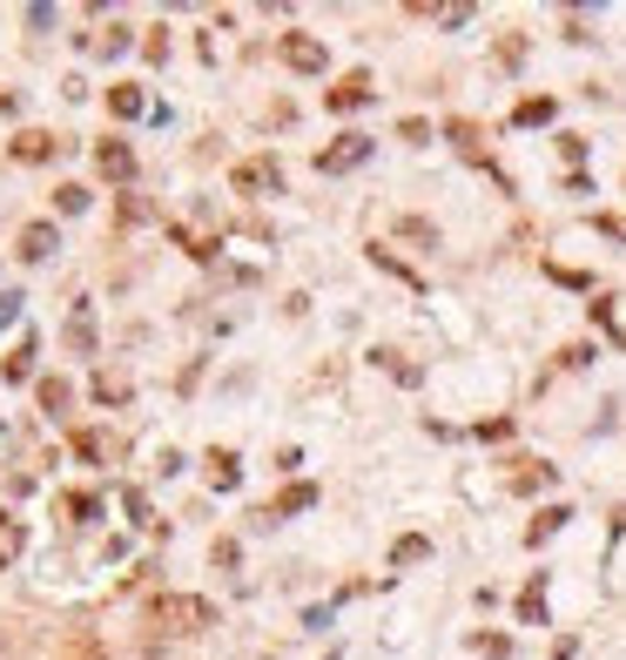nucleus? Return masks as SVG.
Masks as SVG:
<instances>
[{"mask_svg":"<svg viewBox=\"0 0 626 660\" xmlns=\"http://www.w3.org/2000/svg\"><path fill=\"white\" fill-rule=\"evenodd\" d=\"M310 506H317V485H310V478H297V485H284V492H277L270 506H256V513H249V526H284L290 513H310Z\"/></svg>","mask_w":626,"mask_h":660,"instance_id":"nucleus-5","label":"nucleus"},{"mask_svg":"<svg viewBox=\"0 0 626 660\" xmlns=\"http://www.w3.org/2000/svg\"><path fill=\"white\" fill-rule=\"evenodd\" d=\"M560 155L566 162H586V135H560Z\"/></svg>","mask_w":626,"mask_h":660,"instance_id":"nucleus-38","label":"nucleus"},{"mask_svg":"<svg viewBox=\"0 0 626 660\" xmlns=\"http://www.w3.org/2000/svg\"><path fill=\"white\" fill-rule=\"evenodd\" d=\"M229 189H236V196H277V189H284V162H277V155H249V162H236Z\"/></svg>","mask_w":626,"mask_h":660,"instance_id":"nucleus-4","label":"nucleus"},{"mask_svg":"<svg viewBox=\"0 0 626 660\" xmlns=\"http://www.w3.org/2000/svg\"><path fill=\"white\" fill-rule=\"evenodd\" d=\"M21 546H28V519H14L8 506H0V566H14Z\"/></svg>","mask_w":626,"mask_h":660,"instance_id":"nucleus-17","label":"nucleus"},{"mask_svg":"<svg viewBox=\"0 0 626 660\" xmlns=\"http://www.w3.org/2000/svg\"><path fill=\"white\" fill-rule=\"evenodd\" d=\"M479 439H492V445H499V439H512V419H485V425H479Z\"/></svg>","mask_w":626,"mask_h":660,"instance_id":"nucleus-39","label":"nucleus"},{"mask_svg":"<svg viewBox=\"0 0 626 660\" xmlns=\"http://www.w3.org/2000/svg\"><path fill=\"white\" fill-rule=\"evenodd\" d=\"M61 513H68L74 526H88V519H102V492H61Z\"/></svg>","mask_w":626,"mask_h":660,"instance_id":"nucleus-19","label":"nucleus"},{"mask_svg":"<svg viewBox=\"0 0 626 660\" xmlns=\"http://www.w3.org/2000/svg\"><path fill=\"white\" fill-rule=\"evenodd\" d=\"M209 559H216V566H236V559H243V546H236V539H216V546H209Z\"/></svg>","mask_w":626,"mask_h":660,"instance_id":"nucleus-35","label":"nucleus"},{"mask_svg":"<svg viewBox=\"0 0 626 660\" xmlns=\"http://www.w3.org/2000/svg\"><path fill=\"white\" fill-rule=\"evenodd\" d=\"M61 660H109V653H102V640H95V633H74Z\"/></svg>","mask_w":626,"mask_h":660,"instance_id":"nucleus-29","label":"nucleus"},{"mask_svg":"<svg viewBox=\"0 0 626 660\" xmlns=\"http://www.w3.org/2000/svg\"><path fill=\"white\" fill-rule=\"evenodd\" d=\"M21 303H28L21 290H0V330H8V323H21Z\"/></svg>","mask_w":626,"mask_h":660,"instance_id":"nucleus-34","label":"nucleus"},{"mask_svg":"<svg viewBox=\"0 0 626 660\" xmlns=\"http://www.w3.org/2000/svg\"><path fill=\"white\" fill-rule=\"evenodd\" d=\"M34 398H41V411H48V419H61V411L74 404V391H68L61 378H41V391H34Z\"/></svg>","mask_w":626,"mask_h":660,"instance_id":"nucleus-23","label":"nucleus"},{"mask_svg":"<svg viewBox=\"0 0 626 660\" xmlns=\"http://www.w3.org/2000/svg\"><path fill=\"white\" fill-rule=\"evenodd\" d=\"M122 506H129V519H135L142 533H168V526H162V519L148 513V499H142V492H135V485H122Z\"/></svg>","mask_w":626,"mask_h":660,"instance_id":"nucleus-22","label":"nucleus"},{"mask_svg":"<svg viewBox=\"0 0 626 660\" xmlns=\"http://www.w3.org/2000/svg\"><path fill=\"white\" fill-rule=\"evenodd\" d=\"M74 452H81V458H88V465H109V458H115V452H122V445H115V439H109V432H102V425H88V432H74Z\"/></svg>","mask_w":626,"mask_h":660,"instance_id":"nucleus-14","label":"nucleus"},{"mask_svg":"<svg viewBox=\"0 0 626 660\" xmlns=\"http://www.w3.org/2000/svg\"><path fill=\"white\" fill-rule=\"evenodd\" d=\"M492 61L512 74V68H525V34H499V48H492Z\"/></svg>","mask_w":626,"mask_h":660,"instance_id":"nucleus-25","label":"nucleus"},{"mask_svg":"<svg viewBox=\"0 0 626 660\" xmlns=\"http://www.w3.org/2000/svg\"><path fill=\"white\" fill-rule=\"evenodd\" d=\"M54 250H61V229H54L48 216H41V223H28V229H21V243H14V257H21V264H48Z\"/></svg>","mask_w":626,"mask_h":660,"instance_id":"nucleus-9","label":"nucleus"},{"mask_svg":"<svg viewBox=\"0 0 626 660\" xmlns=\"http://www.w3.org/2000/svg\"><path fill=\"white\" fill-rule=\"evenodd\" d=\"M68 351L95 358V310H88V303H74V317H68Z\"/></svg>","mask_w":626,"mask_h":660,"instance_id":"nucleus-15","label":"nucleus"},{"mask_svg":"<svg viewBox=\"0 0 626 660\" xmlns=\"http://www.w3.org/2000/svg\"><path fill=\"white\" fill-rule=\"evenodd\" d=\"M566 519H573V506H546L540 519H532V526H525V546H546V539H553V533H560Z\"/></svg>","mask_w":626,"mask_h":660,"instance_id":"nucleus-20","label":"nucleus"},{"mask_svg":"<svg viewBox=\"0 0 626 660\" xmlns=\"http://www.w3.org/2000/svg\"><path fill=\"white\" fill-rule=\"evenodd\" d=\"M398 135H404V142H431V122H418V115H411V122H398Z\"/></svg>","mask_w":626,"mask_h":660,"instance_id":"nucleus-37","label":"nucleus"},{"mask_svg":"<svg viewBox=\"0 0 626 660\" xmlns=\"http://www.w3.org/2000/svg\"><path fill=\"white\" fill-rule=\"evenodd\" d=\"M34 358H41V338H21L8 358H0V384H28L34 378Z\"/></svg>","mask_w":626,"mask_h":660,"instance_id":"nucleus-11","label":"nucleus"},{"mask_svg":"<svg viewBox=\"0 0 626 660\" xmlns=\"http://www.w3.org/2000/svg\"><path fill=\"white\" fill-rule=\"evenodd\" d=\"M586 364H593V344H566L560 351V371H586Z\"/></svg>","mask_w":626,"mask_h":660,"instance_id":"nucleus-33","label":"nucleus"},{"mask_svg":"<svg viewBox=\"0 0 626 660\" xmlns=\"http://www.w3.org/2000/svg\"><path fill=\"white\" fill-rule=\"evenodd\" d=\"M560 478V465H546V458H512V492H546Z\"/></svg>","mask_w":626,"mask_h":660,"instance_id":"nucleus-13","label":"nucleus"},{"mask_svg":"<svg viewBox=\"0 0 626 660\" xmlns=\"http://www.w3.org/2000/svg\"><path fill=\"white\" fill-rule=\"evenodd\" d=\"M203 627H216V607L203 594H155L148 600V633H162V640H189Z\"/></svg>","mask_w":626,"mask_h":660,"instance_id":"nucleus-1","label":"nucleus"},{"mask_svg":"<svg viewBox=\"0 0 626 660\" xmlns=\"http://www.w3.org/2000/svg\"><path fill=\"white\" fill-rule=\"evenodd\" d=\"M95 398H102V404H129V378H109V371H102V378H95Z\"/></svg>","mask_w":626,"mask_h":660,"instance_id":"nucleus-30","label":"nucleus"},{"mask_svg":"<svg viewBox=\"0 0 626 660\" xmlns=\"http://www.w3.org/2000/svg\"><path fill=\"white\" fill-rule=\"evenodd\" d=\"M277 61H284L290 74H324V68H330V48H324L317 34H304V28H290V34H277Z\"/></svg>","mask_w":626,"mask_h":660,"instance_id":"nucleus-3","label":"nucleus"},{"mask_svg":"<svg viewBox=\"0 0 626 660\" xmlns=\"http://www.w3.org/2000/svg\"><path fill=\"white\" fill-rule=\"evenodd\" d=\"M472 647H479L485 660H512V640H505V633H472Z\"/></svg>","mask_w":626,"mask_h":660,"instance_id":"nucleus-31","label":"nucleus"},{"mask_svg":"<svg viewBox=\"0 0 626 660\" xmlns=\"http://www.w3.org/2000/svg\"><path fill=\"white\" fill-rule=\"evenodd\" d=\"M418 559H431V539H424V533H404V539L391 546V566H418Z\"/></svg>","mask_w":626,"mask_h":660,"instance_id":"nucleus-24","label":"nucleus"},{"mask_svg":"<svg viewBox=\"0 0 626 660\" xmlns=\"http://www.w3.org/2000/svg\"><path fill=\"white\" fill-rule=\"evenodd\" d=\"M553 115H560V102H553V95H525V102L512 109V122H519V128H546Z\"/></svg>","mask_w":626,"mask_h":660,"instance_id":"nucleus-18","label":"nucleus"},{"mask_svg":"<svg viewBox=\"0 0 626 660\" xmlns=\"http://www.w3.org/2000/svg\"><path fill=\"white\" fill-rule=\"evenodd\" d=\"M61 148H68V142H61L54 128H21V135L8 142V155H14V162H28V169H41V162H54Z\"/></svg>","mask_w":626,"mask_h":660,"instance_id":"nucleus-7","label":"nucleus"},{"mask_svg":"<svg viewBox=\"0 0 626 660\" xmlns=\"http://www.w3.org/2000/svg\"><path fill=\"white\" fill-rule=\"evenodd\" d=\"M593 229H606L613 243H626V223H619V216H593Z\"/></svg>","mask_w":626,"mask_h":660,"instance_id":"nucleus-40","label":"nucleus"},{"mask_svg":"<svg viewBox=\"0 0 626 660\" xmlns=\"http://www.w3.org/2000/svg\"><path fill=\"white\" fill-rule=\"evenodd\" d=\"M95 169H102L109 183H122V189H129V183H135V148H129L122 135H109V142H95Z\"/></svg>","mask_w":626,"mask_h":660,"instance_id":"nucleus-8","label":"nucleus"},{"mask_svg":"<svg viewBox=\"0 0 626 660\" xmlns=\"http://www.w3.org/2000/svg\"><path fill=\"white\" fill-rule=\"evenodd\" d=\"M129 34H135V28H122V21H109V34H95V48H102V54H122V48H129Z\"/></svg>","mask_w":626,"mask_h":660,"instance_id":"nucleus-32","label":"nucleus"},{"mask_svg":"<svg viewBox=\"0 0 626 660\" xmlns=\"http://www.w3.org/2000/svg\"><path fill=\"white\" fill-rule=\"evenodd\" d=\"M54 209H61V216H81V209H88V189H81V183H61V189H54Z\"/></svg>","mask_w":626,"mask_h":660,"instance_id":"nucleus-27","label":"nucleus"},{"mask_svg":"<svg viewBox=\"0 0 626 660\" xmlns=\"http://www.w3.org/2000/svg\"><path fill=\"white\" fill-rule=\"evenodd\" d=\"M365 102H378V81H371L365 68L343 74L337 89H324V109H330V115H350V109H365Z\"/></svg>","mask_w":626,"mask_h":660,"instance_id":"nucleus-6","label":"nucleus"},{"mask_svg":"<svg viewBox=\"0 0 626 660\" xmlns=\"http://www.w3.org/2000/svg\"><path fill=\"white\" fill-rule=\"evenodd\" d=\"M142 54H148V61H168V34H162V28H155V34H148V41H142Z\"/></svg>","mask_w":626,"mask_h":660,"instance_id":"nucleus-36","label":"nucleus"},{"mask_svg":"<svg viewBox=\"0 0 626 660\" xmlns=\"http://www.w3.org/2000/svg\"><path fill=\"white\" fill-rule=\"evenodd\" d=\"M398 236H411V243H424V250H438V229H431L424 216H398Z\"/></svg>","mask_w":626,"mask_h":660,"instance_id":"nucleus-26","label":"nucleus"},{"mask_svg":"<svg viewBox=\"0 0 626 660\" xmlns=\"http://www.w3.org/2000/svg\"><path fill=\"white\" fill-rule=\"evenodd\" d=\"M371 358H378V364H384V371H391L398 384H418V378H424V371H418V364H404L398 351H371Z\"/></svg>","mask_w":626,"mask_h":660,"instance_id":"nucleus-28","label":"nucleus"},{"mask_svg":"<svg viewBox=\"0 0 626 660\" xmlns=\"http://www.w3.org/2000/svg\"><path fill=\"white\" fill-rule=\"evenodd\" d=\"M519 620L525 627H546V573H532L525 594H519Z\"/></svg>","mask_w":626,"mask_h":660,"instance_id":"nucleus-16","label":"nucleus"},{"mask_svg":"<svg viewBox=\"0 0 626 660\" xmlns=\"http://www.w3.org/2000/svg\"><path fill=\"white\" fill-rule=\"evenodd\" d=\"M168 243H183L196 264H216V257H223V236H203V229H189V223H168Z\"/></svg>","mask_w":626,"mask_h":660,"instance_id":"nucleus-12","label":"nucleus"},{"mask_svg":"<svg viewBox=\"0 0 626 660\" xmlns=\"http://www.w3.org/2000/svg\"><path fill=\"white\" fill-rule=\"evenodd\" d=\"M109 109H115L122 122H135V115H148V102H142V89H135V81H115V89H109Z\"/></svg>","mask_w":626,"mask_h":660,"instance_id":"nucleus-21","label":"nucleus"},{"mask_svg":"<svg viewBox=\"0 0 626 660\" xmlns=\"http://www.w3.org/2000/svg\"><path fill=\"white\" fill-rule=\"evenodd\" d=\"M203 472H209V485H216V492H236V485H243V458H236L229 445H209Z\"/></svg>","mask_w":626,"mask_h":660,"instance_id":"nucleus-10","label":"nucleus"},{"mask_svg":"<svg viewBox=\"0 0 626 660\" xmlns=\"http://www.w3.org/2000/svg\"><path fill=\"white\" fill-rule=\"evenodd\" d=\"M371 148H378V142H371V135H357V128H350V135H337L330 148H317V176H350V169H365Z\"/></svg>","mask_w":626,"mask_h":660,"instance_id":"nucleus-2","label":"nucleus"}]
</instances>
